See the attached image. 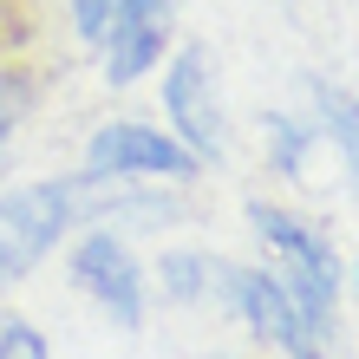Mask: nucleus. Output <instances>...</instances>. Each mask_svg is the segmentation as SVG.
Masks as SVG:
<instances>
[{
  "label": "nucleus",
  "instance_id": "nucleus-13",
  "mask_svg": "<svg viewBox=\"0 0 359 359\" xmlns=\"http://www.w3.org/2000/svg\"><path fill=\"white\" fill-rule=\"evenodd\" d=\"M111 13H118V0H72V27H79V39H92V46H98V33L111 27Z\"/></svg>",
  "mask_w": 359,
  "mask_h": 359
},
{
  "label": "nucleus",
  "instance_id": "nucleus-2",
  "mask_svg": "<svg viewBox=\"0 0 359 359\" xmlns=\"http://www.w3.org/2000/svg\"><path fill=\"white\" fill-rule=\"evenodd\" d=\"M248 222H255L262 248L274 255V274L287 281V294L327 327L333 320V294H340V262H333V242L320 236V222L287 216L274 203H248Z\"/></svg>",
  "mask_w": 359,
  "mask_h": 359
},
{
  "label": "nucleus",
  "instance_id": "nucleus-12",
  "mask_svg": "<svg viewBox=\"0 0 359 359\" xmlns=\"http://www.w3.org/2000/svg\"><path fill=\"white\" fill-rule=\"evenodd\" d=\"M0 359H53V346L27 313H0Z\"/></svg>",
  "mask_w": 359,
  "mask_h": 359
},
{
  "label": "nucleus",
  "instance_id": "nucleus-3",
  "mask_svg": "<svg viewBox=\"0 0 359 359\" xmlns=\"http://www.w3.org/2000/svg\"><path fill=\"white\" fill-rule=\"evenodd\" d=\"M222 301L242 313V327L281 359H327V327L287 294V281L274 268H222Z\"/></svg>",
  "mask_w": 359,
  "mask_h": 359
},
{
  "label": "nucleus",
  "instance_id": "nucleus-4",
  "mask_svg": "<svg viewBox=\"0 0 359 359\" xmlns=\"http://www.w3.org/2000/svg\"><path fill=\"white\" fill-rule=\"evenodd\" d=\"M86 170H92V177H111V183H189L203 163L189 157L170 131L118 118V124H98V131H92Z\"/></svg>",
  "mask_w": 359,
  "mask_h": 359
},
{
  "label": "nucleus",
  "instance_id": "nucleus-11",
  "mask_svg": "<svg viewBox=\"0 0 359 359\" xmlns=\"http://www.w3.org/2000/svg\"><path fill=\"white\" fill-rule=\"evenodd\" d=\"M27 111H33V79L20 66H0V144L27 124Z\"/></svg>",
  "mask_w": 359,
  "mask_h": 359
},
{
  "label": "nucleus",
  "instance_id": "nucleus-6",
  "mask_svg": "<svg viewBox=\"0 0 359 359\" xmlns=\"http://www.w3.org/2000/svg\"><path fill=\"white\" fill-rule=\"evenodd\" d=\"M163 118H170V137L196 163L222 157V92H216V66H209L203 46H183L170 59V72H163Z\"/></svg>",
  "mask_w": 359,
  "mask_h": 359
},
{
  "label": "nucleus",
  "instance_id": "nucleus-14",
  "mask_svg": "<svg viewBox=\"0 0 359 359\" xmlns=\"http://www.w3.org/2000/svg\"><path fill=\"white\" fill-rule=\"evenodd\" d=\"M353 281H359V268H353Z\"/></svg>",
  "mask_w": 359,
  "mask_h": 359
},
{
  "label": "nucleus",
  "instance_id": "nucleus-1",
  "mask_svg": "<svg viewBox=\"0 0 359 359\" xmlns=\"http://www.w3.org/2000/svg\"><path fill=\"white\" fill-rule=\"evenodd\" d=\"M104 216H170L163 196H144L137 183H111V177H46V183H20L0 196V294L53 255L79 222H104Z\"/></svg>",
  "mask_w": 359,
  "mask_h": 359
},
{
  "label": "nucleus",
  "instance_id": "nucleus-10",
  "mask_svg": "<svg viewBox=\"0 0 359 359\" xmlns=\"http://www.w3.org/2000/svg\"><path fill=\"white\" fill-rule=\"evenodd\" d=\"M313 137H320V124H301V118H287V111L262 118L268 170H281V177H301V170H307V151H313Z\"/></svg>",
  "mask_w": 359,
  "mask_h": 359
},
{
  "label": "nucleus",
  "instance_id": "nucleus-9",
  "mask_svg": "<svg viewBox=\"0 0 359 359\" xmlns=\"http://www.w3.org/2000/svg\"><path fill=\"white\" fill-rule=\"evenodd\" d=\"M157 274H163V294L170 301H209V294H222V268L209 255H196V248H170L157 262Z\"/></svg>",
  "mask_w": 359,
  "mask_h": 359
},
{
  "label": "nucleus",
  "instance_id": "nucleus-7",
  "mask_svg": "<svg viewBox=\"0 0 359 359\" xmlns=\"http://www.w3.org/2000/svg\"><path fill=\"white\" fill-rule=\"evenodd\" d=\"M170 27H177V0H118L111 27L98 33L104 79H111V86H137V79L163 59Z\"/></svg>",
  "mask_w": 359,
  "mask_h": 359
},
{
  "label": "nucleus",
  "instance_id": "nucleus-8",
  "mask_svg": "<svg viewBox=\"0 0 359 359\" xmlns=\"http://www.w3.org/2000/svg\"><path fill=\"white\" fill-rule=\"evenodd\" d=\"M307 92H313V111H320V131L340 144L346 170H353V183H359V98L340 92V86H327V79H307Z\"/></svg>",
  "mask_w": 359,
  "mask_h": 359
},
{
  "label": "nucleus",
  "instance_id": "nucleus-5",
  "mask_svg": "<svg viewBox=\"0 0 359 359\" xmlns=\"http://www.w3.org/2000/svg\"><path fill=\"white\" fill-rule=\"evenodd\" d=\"M72 287L86 294V301H98V313L111 327H144V268L131 255V242L111 236V229H92V236L72 242Z\"/></svg>",
  "mask_w": 359,
  "mask_h": 359
}]
</instances>
